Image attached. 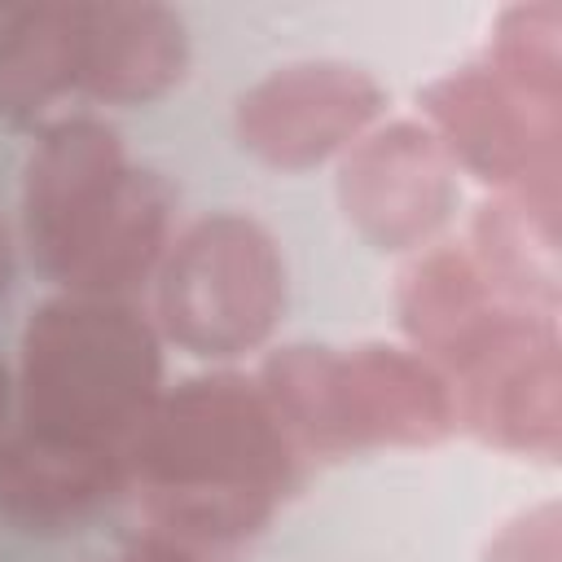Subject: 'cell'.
Masks as SVG:
<instances>
[{"label":"cell","mask_w":562,"mask_h":562,"mask_svg":"<svg viewBox=\"0 0 562 562\" xmlns=\"http://www.w3.org/2000/svg\"><path fill=\"white\" fill-rule=\"evenodd\" d=\"M303 479L255 373L233 364L167 386L127 448V496L149 531L206 558L259 540Z\"/></svg>","instance_id":"cell-1"},{"label":"cell","mask_w":562,"mask_h":562,"mask_svg":"<svg viewBox=\"0 0 562 562\" xmlns=\"http://www.w3.org/2000/svg\"><path fill=\"white\" fill-rule=\"evenodd\" d=\"M162 391V338L136 299L57 290L31 307L13 369L18 426L127 457Z\"/></svg>","instance_id":"cell-2"},{"label":"cell","mask_w":562,"mask_h":562,"mask_svg":"<svg viewBox=\"0 0 562 562\" xmlns=\"http://www.w3.org/2000/svg\"><path fill=\"white\" fill-rule=\"evenodd\" d=\"M255 382L307 465L439 448L457 435L452 386L413 347L290 342L259 360Z\"/></svg>","instance_id":"cell-3"},{"label":"cell","mask_w":562,"mask_h":562,"mask_svg":"<svg viewBox=\"0 0 562 562\" xmlns=\"http://www.w3.org/2000/svg\"><path fill=\"white\" fill-rule=\"evenodd\" d=\"M149 290L158 338L228 369L277 334L285 316V255L255 215L211 211L176 233Z\"/></svg>","instance_id":"cell-4"},{"label":"cell","mask_w":562,"mask_h":562,"mask_svg":"<svg viewBox=\"0 0 562 562\" xmlns=\"http://www.w3.org/2000/svg\"><path fill=\"white\" fill-rule=\"evenodd\" d=\"M422 123L457 171L562 220V101L470 61L422 88Z\"/></svg>","instance_id":"cell-5"},{"label":"cell","mask_w":562,"mask_h":562,"mask_svg":"<svg viewBox=\"0 0 562 562\" xmlns=\"http://www.w3.org/2000/svg\"><path fill=\"white\" fill-rule=\"evenodd\" d=\"M136 167L119 127L92 110H66L35 132L22 167V246L57 290L79 277Z\"/></svg>","instance_id":"cell-6"},{"label":"cell","mask_w":562,"mask_h":562,"mask_svg":"<svg viewBox=\"0 0 562 562\" xmlns=\"http://www.w3.org/2000/svg\"><path fill=\"white\" fill-rule=\"evenodd\" d=\"M382 110L386 88L364 66L312 57L255 79L233 105V136L272 171H312L342 158Z\"/></svg>","instance_id":"cell-7"},{"label":"cell","mask_w":562,"mask_h":562,"mask_svg":"<svg viewBox=\"0 0 562 562\" xmlns=\"http://www.w3.org/2000/svg\"><path fill=\"white\" fill-rule=\"evenodd\" d=\"M457 198V167L422 119L378 123L338 158V206L360 241L382 255L435 246Z\"/></svg>","instance_id":"cell-8"},{"label":"cell","mask_w":562,"mask_h":562,"mask_svg":"<svg viewBox=\"0 0 562 562\" xmlns=\"http://www.w3.org/2000/svg\"><path fill=\"white\" fill-rule=\"evenodd\" d=\"M448 386L457 400V430L509 457L558 461L562 334L553 312H527L505 325Z\"/></svg>","instance_id":"cell-9"},{"label":"cell","mask_w":562,"mask_h":562,"mask_svg":"<svg viewBox=\"0 0 562 562\" xmlns=\"http://www.w3.org/2000/svg\"><path fill=\"white\" fill-rule=\"evenodd\" d=\"M75 101L149 105L189 70V26L158 0H70Z\"/></svg>","instance_id":"cell-10"},{"label":"cell","mask_w":562,"mask_h":562,"mask_svg":"<svg viewBox=\"0 0 562 562\" xmlns=\"http://www.w3.org/2000/svg\"><path fill=\"white\" fill-rule=\"evenodd\" d=\"M395 312L408 347L452 382L505 325L540 307L505 299L465 241H435L408 255L395 281Z\"/></svg>","instance_id":"cell-11"},{"label":"cell","mask_w":562,"mask_h":562,"mask_svg":"<svg viewBox=\"0 0 562 562\" xmlns=\"http://www.w3.org/2000/svg\"><path fill=\"white\" fill-rule=\"evenodd\" d=\"M127 496V457L75 448L18 422L0 430V522L26 536H66Z\"/></svg>","instance_id":"cell-12"},{"label":"cell","mask_w":562,"mask_h":562,"mask_svg":"<svg viewBox=\"0 0 562 562\" xmlns=\"http://www.w3.org/2000/svg\"><path fill=\"white\" fill-rule=\"evenodd\" d=\"M75 101L70 0L0 9V119L13 132H44Z\"/></svg>","instance_id":"cell-13"},{"label":"cell","mask_w":562,"mask_h":562,"mask_svg":"<svg viewBox=\"0 0 562 562\" xmlns=\"http://www.w3.org/2000/svg\"><path fill=\"white\" fill-rule=\"evenodd\" d=\"M558 224L562 220L531 211L522 198L496 193L474 211L465 246L505 299L558 312Z\"/></svg>","instance_id":"cell-14"},{"label":"cell","mask_w":562,"mask_h":562,"mask_svg":"<svg viewBox=\"0 0 562 562\" xmlns=\"http://www.w3.org/2000/svg\"><path fill=\"white\" fill-rule=\"evenodd\" d=\"M487 66L536 97L562 101V9L558 4H514L501 13Z\"/></svg>","instance_id":"cell-15"},{"label":"cell","mask_w":562,"mask_h":562,"mask_svg":"<svg viewBox=\"0 0 562 562\" xmlns=\"http://www.w3.org/2000/svg\"><path fill=\"white\" fill-rule=\"evenodd\" d=\"M483 562H562V514L553 501L509 518L492 540Z\"/></svg>","instance_id":"cell-16"},{"label":"cell","mask_w":562,"mask_h":562,"mask_svg":"<svg viewBox=\"0 0 562 562\" xmlns=\"http://www.w3.org/2000/svg\"><path fill=\"white\" fill-rule=\"evenodd\" d=\"M110 562H215V558H206V553H198L189 544H176V540H167L158 531H145V536H132Z\"/></svg>","instance_id":"cell-17"},{"label":"cell","mask_w":562,"mask_h":562,"mask_svg":"<svg viewBox=\"0 0 562 562\" xmlns=\"http://www.w3.org/2000/svg\"><path fill=\"white\" fill-rule=\"evenodd\" d=\"M9 281H13V233H9V224L0 220V299H4Z\"/></svg>","instance_id":"cell-18"},{"label":"cell","mask_w":562,"mask_h":562,"mask_svg":"<svg viewBox=\"0 0 562 562\" xmlns=\"http://www.w3.org/2000/svg\"><path fill=\"white\" fill-rule=\"evenodd\" d=\"M9 408H13V369L0 360V430L9 426Z\"/></svg>","instance_id":"cell-19"},{"label":"cell","mask_w":562,"mask_h":562,"mask_svg":"<svg viewBox=\"0 0 562 562\" xmlns=\"http://www.w3.org/2000/svg\"><path fill=\"white\" fill-rule=\"evenodd\" d=\"M0 9H4V4H0Z\"/></svg>","instance_id":"cell-20"}]
</instances>
